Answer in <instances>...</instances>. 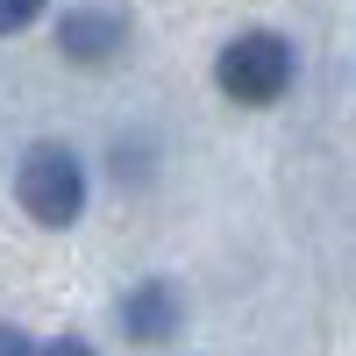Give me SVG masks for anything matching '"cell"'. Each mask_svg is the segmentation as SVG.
Returning <instances> with one entry per match:
<instances>
[{"instance_id":"277c9868","label":"cell","mask_w":356,"mask_h":356,"mask_svg":"<svg viewBox=\"0 0 356 356\" xmlns=\"http://www.w3.org/2000/svg\"><path fill=\"white\" fill-rule=\"evenodd\" d=\"M178 321H186V300H178V285H164V278H143L129 300H122V328H129L136 342L178 335Z\"/></svg>"},{"instance_id":"7a4b0ae2","label":"cell","mask_w":356,"mask_h":356,"mask_svg":"<svg viewBox=\"0 0 356 356\" xmlns=\"http://www.w3.org/2000/svg\"><path fill=\"white\" fill-rule=\"evenodd\" d=\"M214 79H221L228 100H243V107H271L285 86H292V43L271 36V29H250V36H235V43L221 50Z\"/></svg>"},{"instance_id":"52a82bcc","label":"cell","mask_w":356,"mask_h":356,"mask_svg":"<svg viewBox=\"0 0 356 356\" xmlns=\"http://www.w3.org/2000/svg\"><path fill=\"white\" fill-rule=\"evenodd\" d=\"M43 356H93V349H86V342H79V335H65V342H50V349H43Z\"/></svg>"},{"instance_id":"3957f363","label":"cell","mask_w":356,"mask_h":356,"mask_svg":"<svg viewBox=\"0 0 356 356\" xmlns=\"http://www.w3.org/2000/svg\"><path fill=\"white\" fill-rule=\"evenodd\" d=\"M122 15H107V8H72L65 22H57V50L72 57V65H107L114 50H122Z\"/></svg>"},{"instance_id":"5b68a950","label":"cell","mask_w":356,"mask_h":356,"mask_svg":"<svg viewBox=\"0 0 356 356\" xmlns=\"http://www.w3.org/2000/svg\"><path fill=\"white\" fill-rule=\"evenodd\" d=\"M43 15V0H0V36H15V29H29Z\"/></svg>"},{"instance_id":"6da1fadb","label":"cell","mask_w":356,"mask_h":356,"mask_svg":"<svg viewBox=\"0 0 356 356\" xmlns=\"http://www.w3.org/2000/svg\"><path fill=\"white\" fill-rule=\"evenodd\" d=\"M15 200H22L29 221L72 228L79 207H86V171H79V157L65 150V143H36V150L22 157V171H15Z\"/></svg>"},{"instance_id":"8992f818","label":"cell","mask_w":356,"mask_h":356,"mask_svg":"<svg viewBox=\"0 0 356 356\" xmlns=\"http://www.w3.org/2000/svg\"><path fill=\"white\" fill-rule=\"evenodd\" d=\"M0 356H36V349H29L22 328H8V321H0Z\"/></svg>"}]
</instances>
